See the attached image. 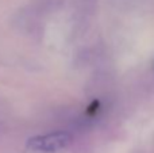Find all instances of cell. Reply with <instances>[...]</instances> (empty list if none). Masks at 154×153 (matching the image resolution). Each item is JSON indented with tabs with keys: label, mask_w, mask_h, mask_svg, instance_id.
Instances as JSON below:
<instances>
[{
	"label": "cell",
	"mask_w": 154,
	"mask_h": 153,
	"mask_svg": "<svg viewBox=\"0 0 154 153\" xmlns=\"http://www.w3.org/2000/svg\"><path fill=\"white\" fill-rule=\"evenodd\" d=\"M69 142L70 136L68 133H51L31 137L27 141V149L31 152L54 153L66 148Z\"/></svg>",
	"instance_id": "cell-1"
}]
</instances>
